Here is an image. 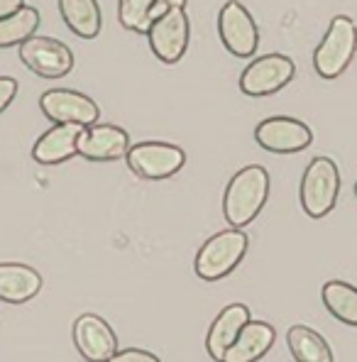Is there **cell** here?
<instances>
[{"label": "cell", "instance_id": "6da1fadb", "mask_svg": "<svg viewBox=\"0 0 357 362\" xmlns=\"http://www.w3.org/2000/svg\"><path fill=\"white\" fill-rule=\"evenodd\" d=\"M269 196V174L259 164L242 167L228 181L226 196H223V216L228 226L245 228L259 216Z\"/></svg>", "mask_w": 357, "mask_h": 362}, {"label": "cell", "instance_id": "7a4b0ae2", "mask_svg": "<svg viewBox=\"0 0 357 362\" xmlns=\"http://www.w3.org/2000/svg\"><path fill=\"white\" fill-rule=\"evenodd\" d=\"M250 247V238L242 228H228V230L216 233L201 245L196 255L194 272L204 281H221L228 274L238 269V264L245 259Z\"/></svg>", "mask_w": 357, "mask_h": 362}, {"label": "cell", "instance_id": "3957f363", "mask_svg": "<svg viewBox=\"0 0 357 362\" xmlns=\"http://www.w3.org/2000/svg\"><path fill=\"white\" fill-rule=\"evenodd\" d=\"M357 52V25L348 15H335L321 45L313 52V69L321 78H338Z\"/></svg>", "mask_w": 357, "mask_h": 362}, {"label": "cell", "instance_id": "277c9868", "mask_svg": "<svg viewBox=\"0 0 357 362\" xmlns=\"http://www.w3.org/2000/svg\"><path fill=\"white\" fill-rule=\"evenodd\" d=\"M340 194V172L330 157H316L306 167L301 179V209L311 218H326L338 204Z\"/></svg>", "mask_w": 357, "mask_h": 362}, {"label": "cell", "instance_id": "5b68a950", "mask_svg": "<svg viewBox=\"0 0 357 362\" xmlns=\"http://www.w3.org/2000/svg\"><path fill=\"white\" fill-rule=\"evenodd\" d=\"M125 159L132 174H137L140 179L164 181L181 172L186 154L181 147L169 145V142H137V145H130Z\"/></svg>", "mask_w": 357, "mask_h": 362}, {"label": "cell", "instance_id": "8992f818", "mask_svg": "<svg viewBox=\"0 0 357 362\" xmlns=\"http://www.w3.org/2000/svg\"><path fill=\"white\" fill-rule=\"evenodd\" d=\"M218 35L221 42L233 57L247 59L257 52L259 45V30L250 10L238 0H228L218 15Z\"/></svg>", "mask_w": 357, "mask_h": 362}, {"label": "cell", "instance_id": "52a82bcc", "mask_svg": "<svg viewBox=\"0 0 357 362\" xmlns=\"http://www.w3.org/2000/svg\"><path fill=\"white\" fill-rule=\"evenodd\" d=\"M18 52L20 62L42 78H62L74 69V52L54 37L32 35Z\"/></svg>", "mask_w": 357, "mask_h": 362}, {"label": "cell", "instance_id": "ba28073f", "mask_svg": "<svg viewBox=\"0 0 357 362\" xmlns=\"http://www.w3.org/2000/svg\"><path fill=\"white\" fill-rule=\"evenodd\" d=\"M296 64L284 54H264L257 57L245 66L240 74V90L252 98H262L281 90L294 78Z\"/></svg>", "mask_w": 357, "mask_h": 362}, {"label": "cell", "instance_id": "9c48e42d", "mask_svg": "<svg viewBox=\"0 0 357 362\" xmlns=\"http://www.w3.org/2000/svg\"><path fill=\"white\" fill-rule=\"evenodd\" d=\"M147 40L154 57L164 64H177L189 49L191 23L184 8H172L147 30Z\"/></svg>", "mask_w": 357, "mask_h": 362}, {"label": "cell", "instance_id": "30bf717a", "mask_svg": "<svg viewBox=\"0 0 357 362\" xmlns=\"http://www.w3.org/2000/svg\"><path fill=\"white\" fill-rule=\"evenodd\" d=\"M40 108L52 122H69V125L88 127L100 118V108L86 93L71 88H52L42 93Z\"/></svg>", "mask_w": 357, "mask_h": 362}, {"label": "cell", "instance_id": "8fae6325", "mask_svg": "<svg viewBox=\"0 0 357 362\" xmlns=\"http://www.w3.org/2000/svg\"><path fill=\"white\" fill-rule=\"evenodd\" d=\"M254 140L267 152L294 154L311 145L313 132L306 122L296 118H286V115H274V118L262 120L254 127Z\"/></svg>", "mask_w": 357, "mask_h": 362}, {"label": "cell", "instance_id": "7c38bea8", "mask_svg": "<svg viewBox=\"0 0 357 362\" xmlns=\"http://www.w3.org/2000/svg\"><path fill=\"white\" fill-rule=\"evenodd\" d=\"M74 343L81 353L83 360L88 362H105L113 360L118 353V335L113 328L95 313H83L74 323Z\"/></svg>", "mask_w": 357, "mask_h": 362}, {"label": "cell", "instance_id": "4fadbf2b", "mask_svg": "<svg viewBox=\"0 0 357 362\" xmlns=\"http://www.w3.org/2000/svg\"><path fill=\"white\" fill-rule=\"evenodd\" d=\"M130 150V135L118 125H93L83 127L78 135V154L88 162H115Z\"/></svg>", "mask_w": 357, "mask_h": 362}, {"label": "cell", "instance_id": "5bb4252c", "mask_svg": "<svg viewBox=\"0 0 357 362\" xmlns=\"http://www.w3.org/2000/svg\"><path fill=\"white\" fill-rule=\"evenodd\" d=\"M81 125H69V122H54V127L45 132L32 147V159L45 167L64 164L78 154V135Z\"/></svg>", "mask_w": 357, "mask_h": 362}, {"label": "cell", "instance_id": "9a60e30c", "mask_svg": "<svg viewBox=\"0 0 357 362\" xmlns=\"http://www.w3.org/2000/svg\"><path fill=\"white\" fill-rule=\"evenodd\" d=\"M247 321H250V308L245 303H228L218 313L216 321L211 323L209 338H206V348H209V355L213 360L223 362L228 348L238 340L240 331H242Z\"/></svg>", "mask_w": 357, "mask_h": 362}, {"label": "cell", "instance_id": "2e32d148", "mask_svg": "<svg viewBox=\"0 0 357 362\" xmlns=\"http://www.w3.org/2000/svg\"><path fill=\"white\" fill-rule=\"evenodd\" d=\"M42 289V276L37 269L18 262H0V301L28 303Z\"/></svg>", "mask_w": 357, "mask_h": 362}, {"label": "cell", "instance_id": "e0dca14e", "mask_svg": "<svg viewBox=\"0 0 357 362\" xmlns=\"http://www.w3.org/2000/svg\"><path fill=\"white\" fill-rule=\"evenodd\" d=\"M274 328L264 321H247L240 331L238 340L228 348L223 362H254L269 353L274 345Z\"/></svg>", "mask_w": 357, "mask_h": 362}, {"label": "cell", "instance_id": "ac0fdd59", "mask_svg": "<svg viewBox=\"0 0 357 362\" xmlns=\"http://www.w3.org/2000/svg\"><path fill=\"white\" fill-rule=\"evenodd\" d=\"M62 20L81 40H95L100 35V5L98 0H57Z\"/></svg>", "mask_w": 357, "mask_h": 362}, {"label": "cell", "instance_id": "d6986e66", "mask_svg": "<svg viewBox=\"0 0 357 362\" xmlns=\"http://www.w3.org/2000/svg\"><path fill=\"white\" fill-rule=\"evenodd\" d=\"M286 345L298 362H333V350L326 338L308 326H291L286 333Z\"/></svg>", "mask_w": 357, "mask_h": 362}, {"label": "cell", "instance_id": "ffe728a7", "mask_svg": "<svg viewBox=\"0 0 357 362\" xmlns=\"http://www.w3.org/2000/svg\"><path fill=\"white\" fill-rule=\"evenodd\" d=\"M321 296L330 316L338 318L345 326L357 328V286L340 279H330L323 284Z\"/></svg>", "mask_w": 357, "mask_h": 362}, {"label": "cell", "instance_id": "44dd1931", "mask_svg": "<svg viewBox=\"0 0 357 362\" xmlns=\"http://www.w3.org/2000/svg\"><path fill=\"white\" fill-rule=\"evenodd\" d=\"M40 28V10L23 5L8 18H0V49L5 47H20L25 40L37 35Z\"/></svg>", "mask_w": 357, "mask_h": 362}, {"label": "cell", "instance_id": "7402d4cb", "mask_svg": "<svg viewBox=\"0 0 357 362\" xmlns=\"http://www.w3.org/2000/svg\"><path fill=\"white\" fill-rule=\"evenodd\" d=\"M149 8H152V0H118L120 25L130 32H142V35H147Z\"/></svg>", "mask_w": 357, "mask_h": 362}, {"label": "cell", "instance_id": "603a6c76", "mask_svg": "<svg viewBox=\"0 0 357 362\" xmlns=\"http://www.w3.org/2000/svg\"><path fill=\"white\" fill-rule=\"evenodd\" d=\"M172 8H186V0H152V8H149V28H152L154 20H159Z\"/></svg>", "mask_w": 357, "mask_h": 362}, {"label": "cell", "instance_id": "cb8c5ba5", "mask_svg": "<svg viewBox=\"0 0 357 362\" xmlns=\"http://www.w3.org/2000/svg\"><path fill=\"white\" fill-rule=\"evenodd\" d=\"M18 95V81L10 76H0V113L8 108Z\"/></svg>", "mask_w": 357, "mask_h": 362}, {"label": "cell", "instance_id": "d4e9b609", "mask_svg": "<svg viewBox=\"0 0 357 362\" xmlns=\"http://www.w3.org/2000/svg\"><path fill=\"white\" fill-rule=\"evenodd\" d=\"M113 360L115 362H132V360H137V362H159V358L154 353H147V350H135V348L118 350V353L113 355Z\"/></svg>", "mask_w": 357, "mask_h": 362}, {"label": "cell", "instance_id": "484cf974", "mask_svg": "<svg viewBox=\"0 0 357 362\" xmlns=\"http://www.w3.org/2000/svg\"><path fill=\"white\" fill-rule=\"evenodd\" d=\"M25 5V0H0V18H8L15 10H20Z\"/></svg>", "mask_w": 357, "mask_h": 362}, {"label": "cell", "instance_id": "4316f807", "mask_svg": "<svg viewBox=\"0 0 357 362\" xmlns=\"http://www.w3.org/2000/svg\"><path fill=\"white\" fill-rule=\"evenodd\" d=\"M355 196H357V181H355Z\"/></svg>", "mask_w": 357, "mask_h": 362}]
</instances>
